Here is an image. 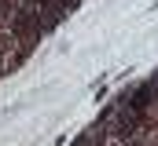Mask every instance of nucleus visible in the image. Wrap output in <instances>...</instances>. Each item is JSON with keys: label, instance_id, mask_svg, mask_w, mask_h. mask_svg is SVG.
<instances>
[{"label": "nucleus", "instance_id": "f257e3e1", "mask_svg": "<svg viewBox=\"0 0 158 146\" xmlns=\"http://www.w3.org/2000/svg\"><path fill=\"white\" fill-rule=\"evenodd\" d=\"M4 73H7V70H4V62H0V77H4Z\"/></svg>", "mask_w": 158, "mask_h": 146}]
</instances>
